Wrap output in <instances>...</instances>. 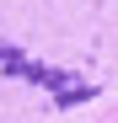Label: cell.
Returning a JSON list of instances; mask_svg holds the SVG:
<instances>
[{"instance_id":"6da1fadb","label":"cell","mask_w":118,"mask_h":123,"mask_svg":"<svg viewBox=\"0 0 118 123\" xmlns=\"http://www.w3.org/2000/svg\"><path fill=\"white\" fill-rule=\"evenodd\" d=\"M0 70H6V75H27L32 86H43V91L54 96V107H75V102L97 96L91 80H70L65 70H54V64H32L22 48H0Z\"/></svg>"}]
</instances>
